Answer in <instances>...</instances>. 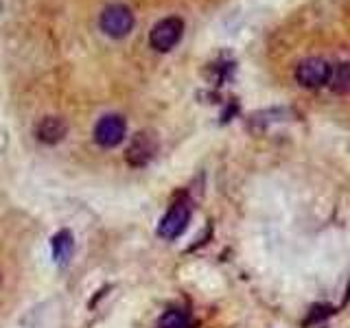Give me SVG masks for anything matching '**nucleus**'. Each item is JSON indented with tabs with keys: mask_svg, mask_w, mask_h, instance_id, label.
<instances>
[{
	"mask_svg": "<svg viewBox=\"0 0 350 328\" xmlns=\"http://www.w3.org/2000/svg\"><path fill=\"white\" fill-rule=\"evenodd\" d=\"M184 33V20L178 16H169L160 20L156 27L149 33V44L153 51L158 53H169L171 49L178 46V42L182 40Z\"/></svg>",
	"mask_w": 350,
	"mask_h": 328,
	"instance_id": "nucleus-3",
	"label": "nucleus"
},
{
	"mask_svg": "<svg viewBox=\"0 0 350 328\" xmlns=\"http://www.w3.org/2000/svg\"><path fill=\"white\" fill-rule=\"evenodd\" d=\"M125 134H127V123L120 114H105L94 125V140L103 149L118 147L125 140Z\"/></svg>",
	"mask_w": 350,
	"mask_h": 328,
	"instance_id": "nucleus-5",
	"label": "nucleus"
},
{
	"mask_svg": "<svg viewBox=\"0 0 350 328\" xmlns=\"http://www.w3.org/2000/svg\"><path fill=\"white\" fill-rule=\"evenodd\" d=\"M68 134V123L59 116H44L36 125V138L44 145H57Z\"/></svg>",
	"mask_w": 350,
	"mask_h": 328,
	"instance_id": "nucleus-7",
	"label": "nucleus"
},
{
	"mask_svg": "<svg viewBox=\"0 0 350 328\" xmlns=\"http://www.w3.org/2000/svg\"><path fill=\"white\" fill-rule=\"evenodd\" d=\"M331 72H333V66L326 59L309 57L295 66V81H298L302 87H311V90H315V87H322L331 81Z\"/></svg>",
	"mask_w": 350,
	"mask_h": 328,
	"instance_id": "nucleus-4",
	"label": "nucleus"
},
{
	"mask_svg": "<svg viewBox=\"0 0 350 328\" xmlns=\"http://www.w3.org/2000/svg\"><path fill=\"white\" fill-rule=\"evenodd\" d=\"M0 280H3V278H0Z\"/></svg>",
	"mask_w": 350,
	"mask_h": 328,
	"instance_id": "nucleus-13",
	"label": "nucleus"
},
{
	"mask_svg": "<svg viewBox=\"0 0 350 328\" xmlns=\"http://www.w3.org/2000/svg\"><path fill=\"white\" fill-rule=\"evenodd\" d=\"M348 298H350V289H348Z\"/></svg>",
	"mask_w": 350,
	"mask_h": 328,
	"instance_id": "nucleus-12",
	"label": "nucleus"
},
{
	"mask_svg": "<svg viewBox=\"0 0 350 328\" xmlns=\"http://www.w3.org/2000/svg\"><path fill=\"white\" fill-rule=\"evenodd\" d=\"M158 153V136L149 129H142L138 134L131 136L127 151H125V162L129 167H147V164L156 158Z\"/></svg>",
	"mask_w": 350,
	"mask_h": 328,
	"instance_id": "nucleus-2",
	"label": "nucleus"
},
{
	"mask_svg": "<svg viewBox=\"0 0 350 328\" xmlns=\"http://www.w3.org/2000/svg\"><path fill=\"white\" fill-rule=\"evenodd\" d=\"M193 326H195L193 317L186 311H180V309L167 311L158 322V328H193Z\"/></svg>",
	"mask_w": 350,
	"mask_h": 328,
	"instance_id": "nucleus-10",
	"label": "nucleus"
},
{
	"mask_svg": "<svg viewBox=\"0 0 350 328\" xmlns=\"http://www.w3.org/2000/svg\"><path fill=\"white\" fill-rule=\"evenodd\" d=\"M98 25H101V31L105 36L114 40H123L134 29V14H131V9L127 5H109L103 9Z\"/></svg>",
	"mask_w": 350,
	"mask_h": 328,
	"instance_id": "nucleus-1",
	"label": "nucleus"
},
{
	"mask_svg": "<svg viewBox=\"0 0 350 328\" xmlns=\"http://www.w3.org/2000/svg\"><path fill=\"white\" fill-rule=\"evenodd\" d=\"M51 249H53L55 262H59V265H66V262L70 260L75 251V238L68 230H59V232L51 238Z\"/></svg>",
	"mask_w": 350,
	"mask_h": 328,
	"instance_id": "nucleus-8",
	"label": "nucleus"
},
{
	"mask_svg": "<svg viewBox=\"0 0 350 328\" xmlns=\"http://www.w3.org/2000/svg\"><path fill=\"white\" fill-rule=\"evenodd\" d=\"M331 313H333V309L328 304H315L313 309L309 311V317L304 320V324L309 326V324H315V322H322L324 317H328Z\"/></svg>",
	"mask_w": 350,
	"mask_h": 328,
	"instance_id": "nucleus-11",
	"label": "nucleus"
},
{
	"mask_svg": "<svg viewBox=\"0 0 350 328\" xmlns=\"http://www.w3.org/2000/svg\"><path fill=\"white\" fill-rule=\"evenodd\" d=\"M189 221H191V204L186 200H180V202H175L167 210V215L162 217V221L158 226V234L167 241H173L184 232Z\"/></svg>",
	"mask_w": 350,
	"mask_h": 328,
	"instance_id": "nucleus-6",
	"label": "nucleus"
},
{
	"mask_svg": "<svg viewBox=\"0 0 350 328\" xmlns=\"http://www.w3.org/2000/svg\"><path fill=\"white\" fill-rule=\"evenodd\" d=\"M328 85H331V90L335 94H350V62L333 66Z\"/></svg>",
	"mask_w": 350,
	"mask_h": 328,
	"instance_id": "nucleus-9",
	"label": "nucleus"
}]
</instances>
